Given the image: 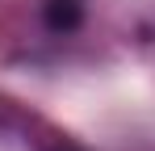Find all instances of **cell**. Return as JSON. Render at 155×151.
Segmentation results:
<instances>
[{"label": "cell", "instance_id": "obj_1", "mask_svg": "<svg viewBox=\"0 0 155 151\" xmlns=\"http://www.w3.org/2000/svg\"><path fill=\"white\" fill-rule=\"evenodd\" d=\"M42 21L51 25L54 34H71L84 21V4L80 0H46L42 4Z\"/></svg>", "mask_w": 155, "mask_h": 151}]
</instances>
